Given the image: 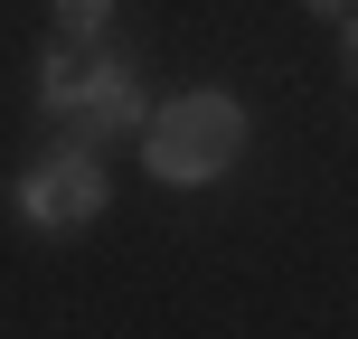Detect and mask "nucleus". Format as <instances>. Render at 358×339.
<instances>
[{"mask_svg":"<svg viewBox=\"0 0 358 339\" xmlns=\"http://www.w3.org/2000/svg\"><path fill=\"white\" fill-rule=\"evenodd\" d=\"M151 170L161 179H217L245 151V104L236 94H179V104H161L151 113Z\"/></svg>","mask_w":358,"mask_h":339,"instance_id":"obj_1","label":"nucleus"},{"mask_svg":"<svg viewBox=\"0 0 358 339\" xmlns=\"http://www.w3.org/2000/svg\"><path fill=\"white\" fill-rule=\"evenodd\" d=\"M19 198H29V217H38V226H85V217L104 208V170H94L85 151H66V161H48Z\"/></svg>","mask_w":358,"mask_h":339,"instance_id":"obj_3","label":"nucleus"},{"mask_svg":"<svg viewBox=\"0 0 358 339\" xmlns=\"http://www.w3.org/2000/svg\"><path fill=\"white\" fill-rule=\"evenodd\" d=\"M311 10H358V0H311Z\"/></svg>","mask_w":358,"mask_h":339,"instance_id":"obj_5","label":"nucleus"},{"mask_svg":"<svg viewBox=\"0 0 358 339\" xmlns=\"http://www.w3.org/2000/svg\"><path fill=\"white\" fill-rule=\"evenodd\" d=\"M349 75H358V29H349Z\"/></svg>","mask_w":358,"mask_h":339,"instance_id":"obj_6","label":"nucleus"},{"mask_svg":"<svg viewBox=\"0 0 358 339\" xmlns=\"http://www.w3.org/2000/svg\"><path fill=\"white\" fill-rule=\"evenodd\" d=\"M48 104H57L66 132L94 142V132H123V123H132V75L113 66L104 48H76V38H66V48L48 57Z\"/></svg>","mask_w":358,"mask_h":339,"instance_id":"obj_2","label":"nucleus"},{"mask_svg":"<svg viewBox=\"0 0 358 339\" xmlns=\"http://www.w3.org/2000/svg\"><path fill=\"white\" fill-rule=\"evenodd\" d=\"M113 19V0H57V29L76 38V48H94V29Z\"/></svg>","mask_w":358,"mask_h":339,"instance_id":"obj_4","label":"nucleus"}]
</instances>
